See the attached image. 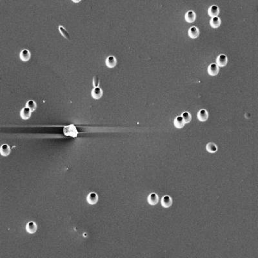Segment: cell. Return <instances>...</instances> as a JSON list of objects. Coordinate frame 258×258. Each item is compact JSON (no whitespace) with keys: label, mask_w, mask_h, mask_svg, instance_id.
Segmentation results:
<instances>
[{"label":"cell","mask_w":258,"mask_h":258,"mask_svg":"<svg viewBox=\"0 0 258 258\" xmlns=\"http://www.w3.org/2000/svg\"><path fill=\"white\" fill-rule=\"evenodd\" d=\"M63 132L65 136H71V137H76L78 134L76 127L74 125H69L65 126L63 128Z\"/></svg>","instance_id":"6da1fadb"},{"label":"cell","mask_w":258,"mask_h":258,"mask_svg":"<svg viewBox=\"0 0 258 258\" xmlns=\"http://www.w3.org/2000/svg\"><path fill=\"white\" fill-rule=\"evenodd\" d=\"M31 53L27 49H23L20 53V58L22 61L26 62L31 59Z\"/></svg>","instance_id":"7a4b0ae2"},{"label":"cell","mask_w":258,"mask_h":258,"mask_svg":"<svg viewBox=\"0 0 258 258\" xmlns=\"http://www.w3.org/2000/svg\"><path fill=\"white\" fill-rule=\"evenodd\" d=\"M31 114H32V111L30 110L29 108L25 107L21 110L20 112V115L21 118H22L23 119L26 120L31 118Z\"/></svg>","instance_id":"3957f363"},{"label":"cell","mask_w":258,"mask_h":258,"mask_svg":"<svg viewBox=\"0 0 258 258\" xmlns=\"http://www.w3.org/2000/svg\"><path fill=\"white\" fill-rule=\"evenodd\" d=\"M227 61H228V59L226 55L220 54V56H218L217 57L216 62H217V65L218 67H224V66H225L227 65Z\"/></svg>","instance_id":"277c9868"},{"label":"cell","mask_w":258,"mask_h":258,"mask_svg":"<svg viewBox=\"0 0 258 258\" xmlns=\"http://www.w3.org/2000/svg\"><path fill=\"white\" fill-rule=\"evenodd\" d=\"M86 201L91 205H94L98 201V196L96 193L91 192L86 197Z\"/></svg>","instance_id":"5b68a950"},{"label":"cell","mask_w":258,"mask_h":258,"mask_svg":"<svg viewBox=\"0 0 258 258\" xmlns=\"http://www.w3.org/2000/svg\"><path fill=\"white\" fill-rule=\"evenodd\" d=\"M103 95V91L101 88L98 87H95L92 89V91L91 92V96L92 97L95 99V100H99L100 99Z\"/></svg>","instance_id":"8992f818"},{"label":"cell","mask_w":258,"mask_h":258,"mask_svg":"<svg viewBox=\"0 0 258 258\" xmlns=\"http://www.w3.org/2000/svg\"><path fill=\"white\" fill-rule=\"evenodd\" d=\"M37 225L34 221H30L26 224V230L29 234H34L37 230Z\"/></svg>","instance_id":"52a82bcc"},{"label":"cell","mask_w":258,"mask_h":258,"mask_svg":"<svg viewBox=\"0 0 258 258\" xmlns=\"http://www.w3.org/2000/svg\"><path fill=\"white\" fill-rule=\"evenodd\" d=\"M208 73L211 76H215L219 73V67L215 63H212L208 66Z\"/></svg>","instance_id":"ba28073f"},{"label":"cell","mask_w":258,"mask_h":258,"mask_svg":"<svg viewBox=\"0 0 258 258\" xmlns=\"http://www.w3.org/2000/svg\"><path fill=\"white\" fill-rule=\"evenodd\" d=\"M106 65L109 68H114L116 65L117 60L114 56H110L107 57L106 59Z\"/></svg>","instance_id":"9c48e42d"},{"label":"cell","mask_w":258,"mask_h":258,"mask_svg":"<svg viewBox=\"0 0 258 258\" xmlns=\"http://www.w3.org/2000/svg\"><path fill=\"white\" fill-rule=\"evenodd\" d=\"M172 198L169 196H165L161 199V205L165 208H168L172 205Z\"/></svg>","instance_id":"30bf717a"},{"label":"cell","mask_w":258,"mask_h":258,"mask_svg":"<svg viewBox=\"0 0 258 258\" xmlns=\"http://www.w3.org/2000/svg\"><path fill=\"white\" fill-rule=\"evenodd\" d=\"M208 118V112L205 109L200 110L197 113V118L201 121H205Z\"/></svg>","instance_id":"8fae6325"},{"label":"cell","mask_w":258,"mask_h":258,"mask_svg":"<svg viewBox=\"0 0 258 258\" xmlns=\"http://www.w3.org/2000/svg\"><path fill=\"white\" fill-rule=\"evenodd\" d=\"M11 149L9 146L7 144H4L1 146L0 149V153L3 156H8L10 154Z\"/></svg>","instance_id":"7c38bea8"},{"label":"cell","mask_w":258,"mask_h":258,"mask_svg":"<svg viewBox=\"0 0 258 258\" xmlns=\"http://www.w3.org/2000/svg\"><path fill=\"white\" fill-rule=\"evenodd\" d=\"M199 34V31L196 26H192L188 30V35L191 38L195 39L198 37Z\"/></svg>","instance_id":"4fadbf2b"},{"label":"cell","mask_w":258,"mask_h":258,"mask_svg":"<svg viewBox=\"0 0 258 258\" xmlns=\"http://www.w3.org/2000/svg\"><path fill=\"white\" fill-rule=\"evenodd\" d=\"M159 201V197L156 194L152 193L148 197V202L150 205H156Z\"/></svg>","instance_id":"5bb4252c"},{"label":"cell","mask_w":258,"mask_h":258,"mask_svg":"<svg viewBox=\"0 0 258 258\" xmlns=\"http://www.w3.org/2000/svg\"><path fill=\"white\" fill-rule=\"evenodd\" d=\"M220 13L219 10V8L216 5H212L211 7H210L208 10V13L210 16L211 17H215L217 16Z\"/></svg>","instance_id":"9a60e30c"},{"label":"cell","mask_w":258,"mask_h":258,"mask_svg":"<svg viewBox=\"0 0 258 258\" xmlns=\"http://www.w3.org/2000/svg\"><path fill=\"white\" fill-rule=\"evenodd\" d=\"M185 20L188 23H192L196 19V14L192 10H188L185 14Z\"/></svg>","instance_id":"2e32d148"},{"label":"cell","mask_w":258,"mask_h":258,"mask_svg":"<svg viewBox=\"0 0 258 258\" xmlns=\"http://www.w3.org/2000/svg\"><path fill=\"white\" fill-rule=\"evenodd\" d=\"M210 24H211L212 27L218 28L221 25V20L218 16L212 17L211 21H210Z\"/></svg>","instance_id":"e0dca14e"},{"label":"cell","mask_w":258,"mask_h":258,"mask_svg":"<svg viewBox=\"0 0 258 258\" xmlns=\"http://www.w3.org/2000/svg\"><path fill=\"white\" fill-rule=\"evenodd\" d=\"M174 124L176 127L181 128L184 126L185 123L181 116H177L174 119Z\"/></svg>","instance_id":"ac0fdd59"},{"label":"cell","mask_w":258,"mask_h":258,"mask_svg":"<svg viewBox=\"0 0 258 258\" xmlns=\"http://www.w3.org/2000/svg\"><path fill=\"white\" fill-rule=\"evenodd\" d=\"M58 29H59V32L61 33V34L65 38L67 39V40H70V37L69 33L68 32V31L63 27V26H61V25H59Z\"/></svg>","instance_id":"d6986e66"},{"label":"cell","mask_w":258,"mask_h":258,"mask_svg":"<svg viewBox=\"0 0 258 258\" xmlns=\"http://www.w3.org/2000/svg\"><path fill=\"white\" fill-rule=\"evenodd\" d=\"M206 149L207 150V151L211 152V153H214L217 151L218 150V147L214 143H208L207 145H206Z\"/></svg>","instance_id":"ffe728a7"},{"label":"cell","mask_w":258,"mask_h":258,"mask_svg":"<svg viewBox=\"0 0 258 258\" xmlns=\"http://www.w3.org/2000/svg\"><path fill=\"white\" fill-rule=\"evenodd\" d=\"M25 107L29 108V109L31 110L32 112H33V111H34L36 109L37 104H36V103L34 101L29 100V101H28L27 102H26Z\"/></svg>","instance_id":"44dd1931"},{"label":"cell","mask_w":258,"mask_h":258,"mask_svg":"<svg viewBox=\"0 0 258 258\" xmlns=\"http://www.w3.org/2000/svg\"><path fill=\"white\" fill-rule=\"evenodd\" d=\"M181 117H182L185 123H189L191 121L192 116L190 115V114L188 112H184L182 114Z\"/></svg>","instance_id":"7402d4cb"},{"label":"cell","mask_w":258,"mask_h":258,"mask_svg":"<svg viewBox=\"0 0 258 258\" xmlns=\"http://www.w3.org/2000/svg\"><path fill=\"white\" fill-rule=\"evenodd\" d=\"M93 85H94V87H98L99 85H100V78L98 76H95L93 79Z\"/></svg>","instance_id":"603a6c76"}]
</instances>
